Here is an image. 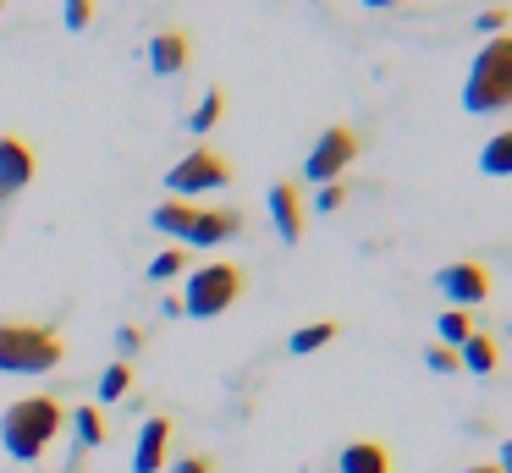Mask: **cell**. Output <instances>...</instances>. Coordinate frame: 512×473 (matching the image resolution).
<instances>
[{"mask_svg":"<svg viewBox=\"0 0 512 473\" xmlns=\"http://www.w3.org/2000/svg\"><path fill=\"white\" fill-rule=\"evenodd\" d=\"M61 424H67V407L56 396H23V402H12L0 413V446L17 462H39L45 446L61 435Z\"/></svg>","mask_w":512,"mask_h":473,"instance_id":"cell-1","label":"cell"},{"mask_svg":"<svg viewBox=\"0 0 512 473\" xmlns=\"http://www.w3.org/2000/svg\"><path fill=\"white\" fill-rule=\"evenodd\" d=\"M507 105H512V33H496L468 66L463 110L468 116H490V110H507Z\"/></svg>","mask_w":512,"mask_h":473,"instance_id":"cell-2","label":"cell"},{"mask_svg":"<svg viewBox=\"0 0 512 473\" xmlns=\"http://www.w3.org/2000/svg\"><path fill=\"white\" fill-rule=\"evenodd\" d=\"M149 226L177 237V242H193V248H215V242L243 231V215H237V209H199V204H188V198H166V204L149 215Z\"/></svg>","mask_w":512,"mask_h":473,"instance_id":"cell-3","label":"cell"},{"mask_svg":"<svg viewBox=\"0 0 512 473\" xmlns=\"http://www.w3.org/2000/svg\"><path fill=\"white\" fill-rule=\"evenodd\" d=\"M67 358V341L45 325L28 319H6L0 325V374H45Z\"/></svg>","mask_w":512,"mask_h":473,"instance_id":"cell-4","label":"cell"},{"mask_svg":"<svg viewBox=\"0 0 512 473\" xmlns=\"http://www.w3.org/2000/svg\"><path fill=\"white\" fill-rule=\"evenodd\" d=\"M243 286H248V275L237 264H204V270H193L188 292H182V314H193V319L226 314L243 297Z\"/></svg>","mask_w":512,"mask_h":473,"instance_id":"cell-5","label":"cell"},{"mask_svg":"<svg viewBox=\"0 0 512 473\" xmlns=\"http://www.w3.org/2000/svg\"><path fill=\"white\" fill-rule=\"evenodd\" d=\"M226 182H232V165H226L215 149H193V154H182V160L166 171V187H171V193H182V198L215 193V187H226Z\"/></svg>","mask_w":512,"mask_h":473,"instance_id":"cell-6","label":"cell"},{"mask_svg":"<svg viewBox=\"0 0 512 473\" xmlns=\"http://www.w3.org/2000/svg\"><path fill=\"white\" fill-rule=\"evenodd\" d=\"M353 160H358V132L353 127H325L320 138H314L309 160H303V176L325 187V182H336Z\"/></svg>","mask_w":512,"mask_h":473,"instance_id":"cell-7","label":"cell"},{"mask_svg":"<svg viewBox=\"0 0 512 473\" xmlns=\"http://www.w3.org/2000/svg\"><path fill=\"white\" fill-rule=\"evenodd\" d=\"M435 286L452 297V308H474V303L490 297V270L474 264V259H463V264H446V270L435 275Z\"/></svg>","mask_w":512,"mask_h":473,"instance_id":"cell-8","label":"cell"},{"mask_svg":"<svg viewBox=\"0 0 512 473\" xmlns=\"http://www.w3.org/2000/svg\"><path fill=\"white\" fill-rule=\"evenodd\" d=\"M28 182H34V149L6 132V138H0V198L23 193Z\"/></svg>","mask_w":512,"mask_h":473,"instance_id":"cell-9","label":"cell"},{"mask_svg":"<svg viewBox=\"0 0 512 473\" xmlns=\"http://www.w3.org/2000/svg\"><path fill=\"white\" fill-rule=\"evenodd\" d=\"M166 446H171V418H144L133 446V473H160L166 468Z\"/></svg>","mask_w":512,"mask_h":473,"instance_id":"cell-10","label":"cell"},{"mask_svg":"<svg viewBox=\"0 0 512 473\" xmlns=\"http://www.w3.org/2000/svg\"><path fill=\"white\" fill-rule=\"evenodd\" d=\"M270 220H276L281 242H298L303 237V193H298V182H276V187H270Z\"/></svg>","mask_w":512,"mask_h":473,"instance_id":"cell-11","label":"cell"},{"mask_svg":"<svg viewBox=\"0 0 512 473\" xmlns=\"http://www.w3.org/2000/svg\"><path fill=\"white\" fill-rule=\"evenodd\" d=\"M188 55H193V39H188V33H177V28H166V33H155V39H149V66H155L160 77L182 72V66H188Z\"/></svg>","mask_w":512,"mask_h":473,"instance_id":"cell-12","label":"cell"},{"mask_svg":"<svg viewBox=\"0 0 512 473\" xmlns=\"http://www.w3.org/2000/svg\"><path fill=\"white\" fill-rule=\"evenodd\" d=\"M342 473H391V457L380 440H353V446L342 451V462H336Z\"/></svg>","mask_w":512,"mask_h":473,"instance_id":"cell-13","label":"cell"},{"mask_svg":"<svg viewBox=\"0 0 512 473\" xmlns=\"http://www.w3.org/2000/svg\"><path fill=\"white\" fill-rule=\"evenodd\" d=\"M67 424H72V435H78V446H83V451H100V446H105V435H111V424H105L100 407H72Z\"/></svg>","mask_w":512,"mask_h":473,"instance_id":"cell-14","label":"cell"},{"mask_svg":"<svg viewBox=\"0 0 512 473\" xmlns=\"http://www.w3.org/2000/svg\"><path fill=\"white\" fill-rule=\"evenodd\" d=\"M457 363H463L468 374H490V369H496V341H490L485 330H474V336L457 347Z\"/></svg>","mask_w":512,"mask_h":473,"instance_id":"cell-15","label":"cell"},{"mask_svg":"<svg viewBox=\"0 0 512 473\" xmlns=\"http://www.w3.org/2000/svg\"><path fill=\"white\" fill-rule=\"evenodd\" d=\"M331 341H336V319H309V325H298L287 336V347L303 358V352H320V347H331Z\"/></svg>","mask_w":512,"mask_h":473,"instance_id":"cell-16","label":"cell"},{"mask_svg":"<svg viewBox=\"0 0 512 473\" xmlns=\"http://www.w3.org/2000/svg\"><path fill=\"white\" fill-rule=\"evenodd\" d=\"M479 171H485V176H512V127L496 132V138L485 143V154H479Z\"/></svg>","mask_w":512,"mask_h":473,"instance_id":"cell-17","label":"cell"},{"mask_svg":"<svg viewBox=\"0 0 512 473\" xmlns=\"http://www.w3.org/2000/svg\"><path fill=\"white\" fill-rule=\"evenodd\" d=\"M435 330H441V347H463L468 336H474V319H468V308H446L441 319H435Z\"/></svg>","mask_w":512,"mask_h":473,"instance_id":"cell-18","label":"cell"},{"mask_svg":"<svg viewBox=\"0 0 512 473\" xmlns=\"http://www.w3.org/2000/svg\"><path fill=\"white\" fill-rule=\"evenodd\" d=\"M127 385H133V363H111V369L100 374V402H122L127 396Z\"/></svg>","mask_w":512,"mask_h":473,"instance_id":"cell-19","label":"cell"},{"mask_svg":"<svg viewBox=\"0 0 512 473\" xmlns=\"http://www.w3.org/2000/svg\"><path fill=\"white\" fill-rule=\"evenodd\" d=\"M182 270H188V248H166L149 259V281H177Z\"/></svg>","mask_w":512,"mask_h":473,"instance_id":"cell-20","label":"cell"},{"mask_svg":"<svg viewBox=\"0 0 512 473\" xmlns=\"http://www.w3.org/2000/svg\"><path fill=\"white\" fill-rule=\"evenodd\" d=\"M221 110H226V94H221V88H210V94L199 99V110L188 116V127H193V132H210L215 121H221Z\"/></svg>","mask_w":512,"mask_h":473,"instance_id":"cell-21","label":"cell"},{"mask_svg":"<svg viewBox=\"0 0 512 473\" xmlns=\"http://www.w3.org/2000/svg\"><path fill=\"white\" fill-rule=\"evenodd\" d=\"M61 22H67L72 33H83L94 22V0H61Z\"/></svg>","mask_w":512,"mask_h":473,"instance_id":"cell-22","label":"cell"},{"mask_svg":"<svg viewBox=\"0 0 512 473\" xmlns=\"http://www.w3.org/2000/svg\"><path fill=\"white\" fill-rule=\"evenodd\" d=\"M342 204H347V187L342 182H325L320 193H314V209H320V215H336Z\"/></svg>","mask_w":512,"mask_h":473,"instance_id":"cell-23","label":"cell"},{"mask_svg":"<svg viewBox=\"0 0 512 473\" xmlns=\"http://www.w3.org/2000/svg\"><path fill=\"white\" fill-rule=\"evenodd\" d=\"M485 39H496V33H507V6H490V11H479V22H474Z\"/></svg>","mask_w":512,"mask_h":473,"instance_id":"cell-24","label":"cell"},{"mask_svg":"<svg viewBox=\"0 0 512 473\" xmlns=\"http://www.w3.org/2000/svg\"><path fill=\"white\" fill-rule=\"evenodd\" d=\"M116 347H122L127 358H133V352L144 347V325H122V330H116Z\"/></svg>","mask_w":512,"mask_h":473,"instance_id":"cell-25","label":"cell"},{"mask_svg":"<svg viewBox=\"0 0 512 473\" xmlns=\"http://www.w3.org/2000/svg\"><path fill=\"white\" fill-rule=\"evenodd\" d=\"M424 363H430V369H441V374H452L457 369V352L452 347H430V352H424Z\"/></svg>","mask_w":512,"mask_h":473,"instance_id":"cell-26","label":"cell"},{"mask_svg":"<svg viewBox=\"0 0 512 473\" xmlns=\"http://www.w3.org/2000/svg\"><path fill=\"white\" fill-rule=\"evenodd\" d=\"M171 473H215V462H210V457H182Z\"/></svg>","mask_w":512,"mask_h":473,"instance_id":"cell-27","label":"cell"},{"mask_svg":"<svg viewBox=\"0 0 512 473\" xmlns=\"http://www.w3.org/2000/svg\"><path fill=\"white\" fill-rule=\"evenodd\" d=\"M501 473H512V440H501Z\"/></svg>","mask_w":512,"mask_h":473,"instance_id":"cell-28","label":"cell"},{"mask_svg":"<svg viewBox=\"0 0 512 473\" xmlns=\"http://www.w3.org/2000/svg\"><path fill=\"white\" fill-rule=\"evenodd\" d=\"M463 473H501L496 462H474V468H463Z\"/></svg>","mask_w":512,"mask_h":473,"instance_id":"cell-29","label":"cell"},{"mask_svg":"<svg viewBox=\"0 0 512 473\" xmlns=\"http://www.w3.org/2000/svg\"><path fill=\"white\" fill-rule=\"evenodd\" d=\"M364 6H397V0H364Z\"/></svg>","mask_w":512,"mask_h":473,"instance_id":"cell-30","label":"cell"},{"mask_svg":"<svg viewBox=\"0 0 512 473\" xmlns=\"http://www.w3.org/2000/svg\"><path fill=\"white\" fill-rule=\"evenodd\" d=\"M0 11H6V0H0Z\"/></svg>","mask_w":512,"mask_h":473,"instance_id":"cell-31","label":"cell"}]
</instances>
